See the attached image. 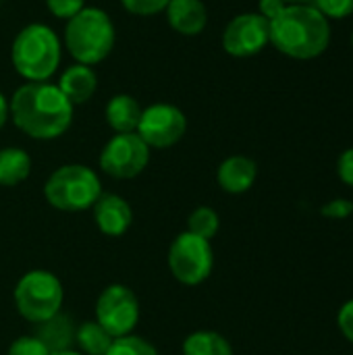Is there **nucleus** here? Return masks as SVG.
Masks as SVG:
<instances>
[{"instance_id":"19","label":"nucleus","mask_w":353,"mask_h":355,"mask_svg":"<svg viewBox=\"0 0 353 355\" xmlns=\"http://www.w3.org/2000/svg\"><path fill=\"white\" fill-rule=\"evenodd\" d=\"M183 355H233V345L216 331H196L183 341Z\"/></svg>"},{"instance_id":"23","label":"nucleus","mask_w":353,"mask_h":355,"mask_svg":"<svg viewBox=\"0 0 353 355\" xmlns=\"http://www.w3.org/2000/svg\"><path fill=\"white\" fill-rule=\"evenodd\" d=\"M171 0H121L123 8L135 17H154L164 12Z\"/></svg>"},{"instance_id":"8","label":"nucleus","mask_w":353,"mask_h":355,"mask_svg":"<svg viewBox=\"0 0 353 355\" xmlns=\"http://www.w3.org/2000/svg\"><path fill=\"white\" fill-rule=\"evenodd\" d=\"M96 322L112 337L133 335L139 322V300L127 285H108L96 300Z\"/></svg>"},{"instance_id":"18","label":"nucleus","mask_w":353,"mask_h":355,"mask_svg":"<svg viewBox=\"0 0 353 355\" xmlns=\"http://www.w3.org/2000/svg\"><path fill=\"white\" fill-rule=\"evenodd\" d=\"M31 175V156L23 148H2L0 150V185L15 187L27 181Z\"/></svg>"},{"instance_id":"1","label":"nucleus","mask_w":353,"mask_h":355,"mask_svg":"<svg viewBox=\"0 0 353 355\" xmlns=\"http://www.w3.org/2000/svg\"><path fill=\"white\" fill-rule=\"evenodd\" d=\"M8 108L19 131L31 139L50 141L69 131L75 106L58 85L50 81H25L12 92Z\"/></svg>"},{"instance_id":"21","label":"nucleus","mask_w":353,"mask_h":355,"mask_svg":"<svg viewBox=\"0 0 353 355\" xmlns=\"http://www.w3.org/2000/svg\"><path fill=\"white\" fill-rule=\"evenodd\" d=\"M218 229H221V216L210 206H198L187 218V231L206 241H212Z\"/></svg>"},{"instance_id":"6","label":"nucleus","mask_w":353,"mask_h":355,"mask_svg":"<svg viewBox=\"0 0 353 355\" xmlns=\"http://www.w3.org/2000/svg\"><path fill=\"white\" fill-rule=\"evenodd\" d=\"M12 302L17 312L33 324H40L56 316L64 302V289L58 277L50 270H29L25 272L12 291Z\"/></svg>"},{"instance_id":"33","label":"nucleus","mask_w":353,"mask_h":355,"mask_svg":"<svg viewBox=\"0 0 353 355\" xmlns=\"http://www.w3.org/2000/svg\"><path fill=\"white\" fill-rule=\"evenodd\" d=\"M52 355H83V354H79V352H73V349H67V352H58V354H52Z\"/></svg>"},{"instance_id":"30","label":"nucleus","mask_w":353,"mask_h":355,"mask_svg":"<svg viewBox=\"0 0 353 355\" xmlns=\"http://www.w3.org/2000/svg\"><path fill=\"white\" fill-rule=\"evenodd\" d=\"M258 6H260V15H262L266 21H273L287 4H285L283 0H260Z\"/></svg>"},{"instance_id":"20","label":"nucleus","mask_w":353,"mask_h":355,"mask_svg":"<svg viewBox=\"0 0 353 355\" xmlns=\"http://www.w3.org/2000/svg\"><path fill=\"white\" fill-rule=\"evenodd\" d=\"M114 339L96 320H85L75 331V345L83 355H106Z\"/></svg>"},{"instance_id":"12","label":"nucleus","mask_w":353,"mask_h":355,"mask_svg":"<svg viewBox=\"0 0 353 355\" xmlns=\"http://www.w3.org/2000/svg\"><path fill=\"white\" fill-rule=\"evenodd\" d=\"M92 210L98 231L106 237H123L133 225L131 204L117 193H102Z\"/></svg>"},{"instance_id":"10","label":"nucleus","mask_w":353,"mask_h":355,"mask_svg":"<svg viewBox=\"0 0 353 355\" xmlns=\"http://www.w3.org/2000/svg\"><path fill=\"white\" fill-rule=\"evenodd\" d=\"M187 131V116L185 112L166 102L152 104L141 110L139 125L135 133L144 139V144L152 150H166L177 146Z\"/></svg>"},{"instance_id":"15","label":"nucleus","mask_w":353,"mask_h":355,"mask_svg":"<svg viewBox=\"0 0 353 355\" xmlns=\"http://www.w3.org/2000/svg\"><path fill=\"white\" fill-rule=\"evenodd\" d=\"M96 87H98L96 71L87 64H79V62L64 69V73L58 79V89L64 94V98L73 106L89 102L92 96L96 94Z\"/></svg>"},{"instance_id":"14","label":"nucleus","mask_w":353,"mask_h":355,"mask_svg":"<svg viewBox=\"0 0 353 355\" xmlns=\"http://www.w3.org/2000/svg\"><path fill=\"white\" fill-rule=\"evenodd\" d=\"M166 21L179 35H200L208 25V10L202 0H171L164 8Z\"/></svg>"},{"instance_id":"17","label":"nucleus","mask_w":353,"mask_h":355,"mask_svg":"<svg viewBox=\"0 0 353 355\" xmlns=\"http://www.w3.org/2000/svg\"><path fill=\"white\" fill-rule=\"evenodd\" d=\"M75 331L77 327L73 324V320L58 312L56 316L35 324L33 335L48 347L50 354H58L71 349V345L75 343Z\"/></svg>"},{"instance_id":"26","label":"nucleus","mask_w":353,"mask_h":355,"mask_svg":"<svg viewBox=\"0 0 353 355\" xmlns=\"http://www.w3.org/2000/svg\"><path fill=\"white\" fill-rule=\"evenodd\" d=\"M46 8L62 21L73 19L79 10L85 8V0H46Z\"/></svg>"},{"instance_id":"9","label":"nucleus","mask_w":353,"mask_h":355,"mask_svg":"<svg viewBox=\"0 0 353 355\" xmlns=\"http://www.w3.org/2000/svg\"><path fill=\"white\" fill-rule=\"evenodd\" d=\"M98 162L102 173L112 179H135L150 162V148L137 133H114L102 148Z\"/></svg>"},{"instance_id":"24","label":"nucleus","mask_w":353,"mask_h":355,"mask_svg":"<svg viewBox=\"0 0 353 355\" xmlns=\"http://www.w3.org/2000/svg\"><path fill=\"white\" fill-rule=\"evenodd\" d=\"M6 355H52L48 352V347L35 337V335H23L19 339H15L8 347Z\"/></svg>"},{"instance_id":"29","label":"nucleus","mask_w":353,"mask_h":355,"mask_svg":"<svg viewBox=\"0 0 353 355\" xmlns=\"http://www.w3.org/2000/svg\"><path fill=\"white\" fill-rule=\"evenodd\" d=\"M337 175H339V179L345 185L353 187V148L345 150L339 156V160H337Z\"/></svg>"},{"instance_id":"11","label":"nucleus","mask_w":353,"mask_h":355,"mask_svg":"<svg viewBox=\"0 0 353 355\" xmlns=\"http://www.w3.org/2000/svg\"><path fill=\"white\" fill-rule=\"evenodd\" d=\"M270 44V25L260 12L233 17L223 31V48L235 58H250Z\"/></svg>"},{"instance_id":"34","label":"nucleus","mask_w":353,"mask_h":355,"mask_svg":"<svg viewBox=\"0 0 353 355\" xmlns=\"http://www.w3.org/2000/svg\"><path fill=\"white\" fill-rule=\"evenodd\" d=\"M352 46H353V33H352Z\"/></svg>"},{"instance_id":"2","label":"nucleus","mask_w":353,"mask_h":355,"mask_svg":"<svg viewBox=\"0 0 353 355\" xmlns=\"http://www.w3.org/2000/svg\"><path fill=\"white\" fill-rule=\"evenodd\" d=\"M270 25V44L295 60H312L331 44L329 19L314 4H287Z\"/></svg>"},{"instance_id":"4","label":"nucleus","mask_w":353,"mask_h":355,"mask_svg":"<svg viewBox=\"0 0 353 355\" xmlns=\"http://www.w3.org/2000/svg\"><path fill=\"white\" fill-rule=\"evenodd\" d=\"M117 42L110 15L98 6H85L64 25V48L79 64L94 67L108 58Z\"/></svg>"},{"instance_id":"27","label":"nucleus","mask_w":353,"mask_h":355,"mask_svg":"<svg viewBox=\"0 0 353 355\" xmlns=\"http://www.w3.org/2000/svg\"><path fill=\"white\" fill-rule=\"evenodd\" d=\"M320 214L331 220H345L353 214V202L347 198H335L320 208Z\"/></svg>"},{"instance_id":"16","label":"nucleus","mask_w":353,"mask_h":355,"mask_svg":"<svg viewBox=\"0 0 353 355\" xmlns=\"http://www.w3.org/2000/svg\"><path fill=\"white\" fill-rule=\"evenodd\" d=\"M141 106L139 102L129 94H117L108 100L104 108V116L108 127L114 133H135L139 119H141Z\"/></svg>"},{"instance_id":"28","label":"nucleus","mask_w":353,"mask_h":355,"mask_svg":"<svg viewBox=\"0 0 353 355\" xmlns=\"http://www.w3.org/2000/svg\"><path fill=\"white\" fill-rule=\"evenodd\" d=\"M337 327L341 335L353 345V300H347L337 312Z\"/></svg>"},{"instance_id":"25","label":"nucleus","mask_w":353,"mask_h":355,"mask_svg":"<svg viewBox=\"0 0 353 355\" xmlns=\"http://www.w3.org/2000/svg\"><path fill=\"white\" fill-rule=\"evenodd\" d=\"M327 19H343L353 12V0H312Z\"/></svg>"},{"instance_id":"5","label":"nucleus","mask_w":353,"mask_h":355,"mask_svg":"<svg viewBox=\"0 0 353 355\" xmlns=\"http://www.w3.org/2000/svg\"><path fill=\"white\" fill-rule=\"evenodd\" d=\"M100 196V177L85 164H62L44 183L46 202L60 212L89 210Z\"/></svg>"},{"instance_id":"22","label":"nucleus","mask_w":353,"mask_h":355,"mask_svg":"<svg viewBox=\"0 0 353 355\" xmlns=\"http://www.w3.org/2000/svg\"><path fill=\"white\" fill-rule=\"evenodd\" d=\"M106 355H158V349L137 335H127L121 339H114Z\"/></svg>"},{"instance_id":"13","label":"nucleus","mask_w":353,"mask_h":355,"mask_svg":"<svg viewBox=\"0 0 353 355\" xmlns=\"http://www.w3.org/2000/svg\"><path fill=\"white\" fill-rule=\"evenodd\" d=\"M258 177V164L248 158V156H229L218 164L216 171V181L225 193L231 196H241L252 189Z\"/></svg>"},{"instance_id":"31","label":"nucleus","mask_w":353,"mask_h":355,"mask_svg":"<svg viewBox=\"0 0 353 355\" xmlns=\"http://www.w3.org/2000/svg\"><path fill=\"white\" fill-rule=\"evenodd\" d=\"M10 119V108H8V100L6 96L0 92V129L6 125V121Z\"/></svg>"},{"instance_id":"3","label":"nucleus","mask_w":353,"mask_h":355,"mask_svg":"<svg viewBox=\"0 0 353 355\" xmlns=\"http://www.w3.org/2000/svg\"><path fill=\"white\" fill-rule=\"evenodd\" d=\"M62 44L44 23L25 25L12 40L10 64L25 81H48L60 67Z\"/></svg>"},{"instance_id":"7","label":"nucleus","mask_w":353,"mask_h":355,"mask_svg":"<svg viewBox=\"0 0 353 355\" xmlns=\"http://www.w3.org/2000/svg\"><path fill=\"white\" fill-rule=\"evenodd\" d=\"M169 270L171 275L187 287L202 285L214 268V252L210 241L183 231L169 248Z\"/></svg>"},{"instance_id":"32","label":"nucleus","mask_w":353,"mask_h":355,"mask_svg":"<svg viewBox=\"0 0 353 355\" xmlns=\"http://www.w3.org/2000/svg\"><path fill=\"white\" fill-rule=\"evenodd\" d=\"M285 4H312V0H283Z\"/></svg>"}]
</instances>
